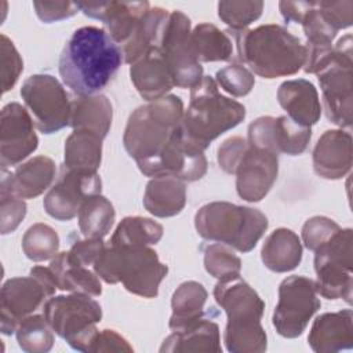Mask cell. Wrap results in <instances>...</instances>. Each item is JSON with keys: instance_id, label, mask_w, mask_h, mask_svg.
<instances>
[{"instance_id": "obj_1", "label": "cell", "mask_w": 353, "mask_h": 353, "mask_svg": "<svg viewBox=\"0 0 353 353\" xmlns=\"http://www.w3.org/2000/svg\"><path fill=\"white\" fill-rule=\"evenodd\" d=\"M121 47L97 26H83L66 41L58 63L62 81L79 97L95 95L117 73Z\"/></svg>"}, {"instance_id": "obj_2", "label": "cell", "mask_w": 353, "mask_h": 353, "mask_svg": "<svg viewBox=\"0 0 353 353\" xmlns=\"http://www.w3.org/2000/svg\"><path fill=\"white\" fill-rule=\"evenodd\" d=\"M183 119V102L164 95L135 109L125 125L123 143L141 172L154 176L159 159Z\"/></svg>"}, {"instance_id": "obj_3", "label": "cell", "mask_w": 353, "mask_h": 353, "mask_svg": "<svg viewBox=\"0 0 353 353\" xmlns=\"http://www.w3.org/2000/svg\"><path fill=\"white\" fill-rule=\"evenodd\" d=\"M226 33L236 46V59L263 79L291 76L305 65V44L280 25L268 23L244 30L228 29Z\"/></svg>"}, {"instance_id": "obj_4", "label": "cell", "mask_w": 353, "mask_h": 353, "mask_svg": "<svg viewBox=\"0 0 353 353\" xmlns=\"http://www.w3.org/2000/svg\"><path fill=\"white\" fill-rule=\"evenodd\" d=\"M214 298L225 310L228 323L223 334L226 349L232 353H262L268 347L266 332L261 325L265 302L240 277L218 281Z\"/></svg>"}, {"instance_id": "obj_5", "label": "cell", "mask_w": 353, "mask_h": 353, "mask_svg": "<svg viewBox=\"0 0 353 353\" xmlns=\"http://www.w3.org/2000/svg\"><path fill=\"white\" fill-rule=\"evenodd\" d=\"M245 117V108L240 102L222 95L211 76L190 88L189 106L181 123L182 135L201 150L223 132L234 128Z\"/></svg>"}, {"instance_id": "obj_6", "label": "cell", "mask_w": 353, "mask_h": 353, "mask_svg": "<svg viewBox=\"0 0 353 353\" xmlns=\"http://www.w3.org/2000/svg\"><path fill=\"white\" fill-rule=\"evenodd\" d=\"M92 269L105 283H121L127 291L143 298L157 296L159 285L168 273L167 265L149 245H110Z\"/></svg>"}, {"instance_id": "obj_7", "label": "cell", "mask_w": 353, "mask_h": 353, "mask_svg": "<svg viewBox=\"0 0 353 353\" xmlns=\"http://www.w3.org/2000/svg\"><path fill=\"white\" fill-rule=\"evenodd\" d=\"M268 218L256 208L228 201H212L194 215L197 233L210 241L250 252L268 229Z\"/></svg>"}, {"instance_id": "obj_8", "label": "cell", "mask_w": 353, "mask_h": 353, "mask_svg": "<svg viewBox=\"0 0 353 353\" xmlns=\"http://www.w3.org/2000/svg\"><path fill=\"white\" fill-rule=\"evenodd\" d=\"M43 316L72 349L88 352L98 334L97 323L102 319V309L90 295L72 292L48 298L43 305Z\"/></svg>"}, {"instance_id": "obj_9", "label": "cell", "mask_w": 353, "mask_h": 353, "mask_svg": "<svg viewBox=\"0 0 353 353\" xmlns=\"http://www.w3.org/2000/svg\"><path fill=\"white\" fill-rule=\"evenodd\" d=\"M353 230L339 229L314 250L316 291L327 299L352 303Z\"/></svg>"}, {"instance_id": "obj_10", "label": "cell", "mask_w": 353, "mask_h": 353, "mask_svg": "<svg viewBox=\"0 0 353 353\" xmlns=\"http://www.w3.org/2000/svg\"><path fill=\"white\" fill-rule=\"evenodd\" d=\"M55 277L48 268L33 266L30 276L7 280L0 294V330L4 335L17 331L26 316L33 314L57 290Z\"/></svg>"}, {"instance_id": "obj_11", "label": "cell", "mask_w": 353, "mask_h": 353, "mask_svg": "<svg viewBox=\"0 0 353 353\" xmlns=\"http://www.w3.org/2000/svg\"><path fill=\"white\" fill-rule=\"evenodd\" d=\"M352 34H346L332 47V54L316 73L321 88L328 120L345 128L352 127Z\"/></svg>"}, {"instance_id": "obj_12", "label": "cell", "mask_w": 353, "mask_h": 353, "mask_svg": "<svg viewBox=\"0 0 353 353\" xmlns=\"http://www.w3.org/2000/svg\"><path fill=\"white\" fill-rule=\"evenodd\" d=\"M21 97L33 116L34 125L43 134L58 132L70 124L72 101L54 76H29L21 87Z\"/></svg>"}, {"instance_id": "obj_13", "label": "cell", "mask_w": 353, "mask_h": 353, "mask_svg": "<svg viewBox=\"0 0 353 353\" xmlns=\"http://www.w3.org/2000/svg\"><path fill=\"white\" fill-rule=\"evenodd\" d=\"M320 305L312 279L290 276L279 285V302L272 319L273 327L284 338H296L306 330Z\"/></svg>"}, {"instance_id": "obj_14", "label": "cell", "mask_w": 353, "mask_h": 353, "mask_svg": "<svg viewBox=\"0 0 353 353\" xmlns=\"http://www.w3.org/2000/svg\"><path fill=\"white\" fill-rule=\"evenodd\" d=\"M159 51L176 87L192 88L203 79V66L190 48V19L182 11L170 12Z\"/></svg>"}, {"instance_id": "obj_15", "label": "cell", "mask_w": 353, "mask_h": 353, "mask_svg": "<svg viewBox=\"0 0 353 353\" xmlns=\"http://www.w3.org/2000/svg\"><path fill=\"white\" fill-rule=\"evenodd\" d=\"M102 181L97 172H84L61 167L59 176L54 186L44 196L46 212L58 221L73 219L88 197L99 194Z\"/></svg>"}, {"instance_id": "obj_16", "label": "cell", "mask_w": 353, "mask_h": 353, "mask_svg": "<svg viewBox=\"0 0 353 353\" xmlns=\"http://www.w3.org/2000/svg\"><path fill=\"white\" fill-rule=\"evenodd\" d=\"M312 138V128L303 127L288 116H262L248 125V145L274 154H302Z\"/></svg>"}, {"instance_id": "obj_17", "label": "cell", "mask_w": 353, "mask_h": 353, "mask_svg": "<svg viewBox=\"0 0 353 353\" xmlns=\"http://www.w3.org/2000/svg\"><path fill=\"white\" fill-rule=\"evenodd\" d=\"M34 121L18 102H10L0 114V164L1 170L17 165L37 149L39 138Z\"/></svg>"}, {"instance_id": "obj_18", "label": "cell", "mask_w": 353, "mask_h": 353, "mask_svg": "<svg viewBox=\"0 0 353 353\" xmlns=\"http://www.w3.org/2000/svg\"><path fill=\"white\" fill-rule=\"evenodd\" d=\"M277 172V154L248 145L234 171L239 196L250 203L261 201L272 189Z\"/></svg>"}, {"instance_id": "obj_19", "label": "cell", "mask_w": 353, "mask_h": 353, "mask_svg": "<svg viewBox=\"0 0 353 353\" xmlns=\"http://www.w3.org/2000/svg\"><path fill=\"white\" fill-rule=\"evenodd\" d=\"M76 4L84 15L102 21L106 33L119 46H124L128 41L150 8L148 1H79Z\"/></svg>"}, {"instance_id": "obj_20", "label": "cell", "mask_w": 353, "mask_h": 353, "mask_svg": "<svg viewBox=\"0 0 353 353\" xmlns=\"http://www.w3.org/2000/svg\"><path fill=\"white\" fill-rule=\"evenodd\" d=\"M55 163L47 156H36L19 164L12 172L1 170L0 190L21 199H34L50 188L55 178Z\"/></svg>"}, {"instance_id": "obj_21", "label": "cell", "mask_w": 353, "mask_h": 353, "mask_svg": "<svg viewBox=\"0 0 353 353\" xmlns=\"http://www.w3.org/2000/svg\"><path fill=\"white\" fill-rule=\"evenodd\" d=\"M313 168L324 179H341L352 168V135L342 130H328L313 149Z\"/></svg>"}, {"instance_id": "obj_22", "label": "cell", "mask_w": 353, "mask_h": 353, "mask_svg": "<svg viewBox=\"0 0 353 353\" xmlns=\"http://www.w3.org/2000/svg\"><path fill=\"white\" fill-rule=\"evenodd\" d=\"M353 314L350 309L323 313L312 324L307 342L317 353L350 350L353 346Z\"/></svg>"}, {"instance_id": "obj_23", "label": "cell", "mask_w": 353, "mask_h": 353, "mask_svg": "<svg viewBox=\"0 0 353 353\" xmlns=\"http://www.w3.org/2000/svg\"><path fill=\"white\" fill-rule=\"evenodd\" d=\"M277 101L288 117L303 127H312L320 120L319 92L309 80L294 79L283 81L277 90Z\"/></svg>"}, {"instance_id": "obj_24", "label": "cell", "mask_w": 353, "mask_h": 353, "mask_svg": "<svg viewBox=\"0 0 353 353\" xmlns=\"http://www.w3.org/2000/svg\"><path fill=\"white\" fill-rule=\"evenodd\" d=\"M130 77L139 95L149 102L167 95L175 85L159 48L150 50L143 58L132 63Z\"/></svg>"}, {"instance_id": "obj_25", "label": "cell", "mask_w": 353, "mask_h": 353, "mask_svg": "<svg viewBox=\"0 0 353 353\" xmlns=\"http://www.w3.org/2000/svg\"><path fill=\"white\" fill-rule=\"evenodd\" d=\"M160 352L221 353L222 346L219 338V327L215 321L203 316L185 328L172 331V334L164 339Z\"/></svg>"}, {"instance_id": "obj_26", "label": "cell", "mask_w": 353, "mask_h": 353, "mask_svg": "<svg viewBox=\"0 0 353 353\" xmlns=\"http://www.w3.org/2000/svg\"><path fill=\"white\" fill-rule=\"evenodd\" d=\"M186 204L185 182L172 175L153 176L145 189L143 205L159 218L178 215Z\"/></svg>"}, {"instance_id": "obj_27", "label": "cell", "mask_w": 353, "mask_h": 353, "mask_svg": "<svg viewBox=\"0 0 353 353\" xmlns=\"http://www.w3.org/2000/svg\"><path fill=\"white\" fill-rule=\"evenodd\" d=\"M263 265L276 273L294 270L302 261V244L299 237L287 228L272 232L261 250Z\"/></svg>"}, {"instance_id": "obj_28", "label": "cell", "mask_w": 353, "mask_h": 353, "mask_svg": "<svg viewBox=\"0 0 353 353\" xmlns=\"http://www.w3.org/2000/svg\"><path fill=\"white\" fill-rule=\"evenodd\" d=\"M168 17L170 12L161 7L149 8L128 41L121 48L124 62L132 65L143 58L150 50L159 48Z\"/></svg>"}, {"instance_id": "obj_29", "label": "cell", "mask_w": 353, "mask_h": 353, "mask_svg": "<svg viewBox=\"0 0 353 353\" xmlns=\"http://www.w3.org/2000/svg\"><path fill=\"white\" fill-rule=\"evenodd\" d=\"M113 119L112 103L102 94L79 97L72 101L70 127L88 130L105 138L109 132Z\"/></svg>"}, {"instance_id": "obj_30", "label": "cell", "mask_w": 353, "mask_h": 353, "mask_svg": "<svg viewBox=\"0 0 353 353\" xmlns=\"http://www.w3.org/2000/svg\"><path fill=\"white\" fill-rule=\"evenodd\" d=\"M102 141L98 134L74 128L65 141L63 165L84 172H97L102 160Z\"/></svg>"}, {"instance_id": "obj_31", "label": "cell", "mask_w": 353, "mask_h": 353, "mask_svg": "<svg viewBox=\"0 0 353 353\" xmlns=\"http://www.w3.org/2000/svg\"><path fill=\"white\" fill-rule=\"evenodd\" d=\"M50 269L55 277L58 290L85 294L90 296H99L102 294V285L98 274L87 266L69 263L66 251L57 254L51 259Z\"/></svg>"}, {"instance_id": "obj_32", "label": "cell", "mask_w": 353, "mask_h": 353, "mask_svg": "<svg viewBox=\"0 0 353 353\" xmlns=\"http://www.w3.org/2000/svg\"><path fill=\"white\" fill-rule=\"evenodd\" d=\"M205 301L207 291L203 284L193 280L182 283L171 298L172 314L168 323L170 330L179 331L203 317Z\"/></svg>"}, {"instance_id": "obj_33", "label": "cell", "mask_w": 353, "mask_h": 353, "mask_svg": "<svg viewBox=\"0 0 353 353\" xmlns=\"http://www.w3.org/2000/svg\"><path fill=\"white\" fill-rule=\"evenodd\" d=\"M190 48L199 62H215L232 59L234 44L226 32L204 22L190 32Z\"/></svg>"}, {"instance_id": "obj_34", "label": "cell", "mask_w": 353, "mask_h": 353, "mask_svg": "<svg viewBox=\"0 0 353 353\" xmlns=\"http://www.w3.org/2000/svg\"><path fill=\"white\" fill-rule=\"evenodd\" d=\"M79 228L87 239H103L112 229L116 212L113 204L101 193L84 200L79 210Z\"/></svg>"}, {"instance_id": "obj_35", "label": "cell", "mask_w": 353, "mask_h": 353, "mask_svg": "<svg viewBox=\"0 0 353 353\" xmlns=\"http://www.w3.org/2000/svg\"><path fill=\"white\" fill-rule=\"evenodd\" d=\"M163 226L145 216H125L116 228L110 237V245H153L163 237Z\"/></svg>"}, {"instance_id": "obj_36", "label": "cell", "mask_w": 353, "mask_h": 353, "mask_svg": "<svg viewBox=\"0 0 353 353\" xmlns=\"http://www.w3.org/2000/svg\"><path fill=\"white\" fill-rule=\"evenodd\" d=\"M15 335L19 347L28 353H46L54 345L52 328L40 314H30L22 319Z\"/></svg>"}, {"instance_id": "obj_37", "label": "cell", "mask_w": 353, "mask_h": 353, "mask_svg": "<svg viewBox=\"0 0 353 353\" xmlns=\"http://www.w3.org/2000/svg\"><path fill=\"white\" fill-rule=\"evenodd\" d=\"M22 250L26 258L34 262L52 259L59 250V237L51 226L34 223L22 237Z\"/></svg>"}, {"instance_id": "obj_38", "label": "cell", "mask_w": 353, "mask_h": 353, "mask_svg": "<svg viewBox=\"0 0 353 353\" xmlns=\"http://www.w3.org/2000/svg\"><path fill=\"white\" fill-rule=\"evenodd\" d=\"M204 268L218 281L240 277L241 261L226 244H210L204 250Z\"/></svg>"}, {"instance_id": "obj_39", "label": "cell", "mask_w": 353, "mask_h": 353, "mask_svg": "<svg viewBox=\"0 0 353 353\" xmlns=\"http://www.w3.org/2000/svg\"><path fill=\"white\" fill-rule=\"evenodd\" d=\"M263 10V1H219L218 17L232 30H244L256 21Z\"/></svg>"}, {"instance_id": "obj_40", "label": "cell", "mask_w": 353, "mask_h": 353, "mask_svg": "<svg viewBox=\"0 0 353 353\" xmlns=\"http://www.w3.org/2000/svg\"><path fill=\"white\" fill-rule=\"evenodd\" d=\"M215 79L216 84L233 97H244L250 94L255 84L252 72L240 63H232L219 69Z\"/></svg>"}, {"instance_id": "obj_41", "label": "cell", "mask_w": 353, "mask_h": 353, "mask_svg": "<svg viewBox=\"0 0 353 353\" xmlns=\"http://www.w3.org/2000/svg\"><path fill=\"white\" fill-rule=\"evenodd\" d=\"M0 58H1V91H10L23 70V61L17 51L14 43L6 36H0Z\"/></svg>"}, {"instance_id": "obj_42", "label": "cell", "mask_w": 353, "mask_h": 353, "mask_svg": "<svg viewBox=\"0 0 353 353\" xmlns=\"http://www.w3.org/2000/svg\"><path fill=\"white\" fill-rule=\"evenodd\" d=\"M339 225L327 216H313L302 228V240L307 250L313 251L339 230Z\"/></svg>"}, {"instance_id": "obj_43", "label": "cell", "mask_w": 353, "mask_h": 353, "mask_svg": "<svg viewBox=\"0 0 353 353\" xmlns=\"http://www.w3.org/2000/svg\"><path fill=\"white\" fill-rule=\"evenodd\" d=\"M26 215V203L23 199L0 190V221L1 234L14 232Z\"/></svg>"}, {"instance_id": "obj_44", "label": "cell", "mask_w": 353, "mask_h": 353, "mask_svg": "<svg viewBox=\"0 0 353 353\" xmlns=\"http://www.w3.org/2000/svg\"><path fill=\"white\" fill-rule=\"evenodd\" d=\"M317 8L324 19L336 32L353 23V1H317Z\"/></svg>"}, {"instance_id": "obj_45", "label": "cell", "mask_w": 353, "mask_h": 353, "mask_svg": "<svg viewBox=\"0 0 353 353\" xmlns=\"http://www.w3.org/2000/svg\"><path fill=\"white\" fill-rule=\"evenodd\" d=\"M105 244L102 239H84L74 241L69 251H66V258L72 265L90 266L97 262L101 254L105 251Z\"/></svg>"}, {"instance_id": "obj_46", "label": "cell", "mask_w": 353, "mask_h": 353, "mask_svg": "<svg viewBox=\"0 0 353 353\" xmlns=\"http://www.w3.org/2000/svg\"><path fill=\"white\" fill-rule=\"evenodd\" d=\"M248 146V142L241 137H230L222 142V145L218 148V164L219 167L228 172L234 174L237 164L244 154L245 149Z\"/></svg>"}, {"instance_id": "obj_47", "label": "cell", "mask_w": 353, "mask_h": 353, "mask_svg": "<svg viewBox=\"0 0 353 353\" xmlns=\"http://www.w3.org/2000/svg\"><path fill=\"white\" fill-rule=\"evenodd\" d=\"M33 7L39 19L46 23L70 18L80 11L73 1H33Z\"/></svg>"}, {"instance_id": "obj_48", "label": "cell", "mask_w": 353, "mask_h": 353, "mask_svg": "<svg viewBox=\"0 0 353 353\" xmlns=\"http://www.w3.org/2000/svg\"><path fill=\"white\" fill-rule=\"evenodd\" d=\"M132 346L113 330H102L95 335L88 352H132Z\"/></svg>"}]
</instances>
